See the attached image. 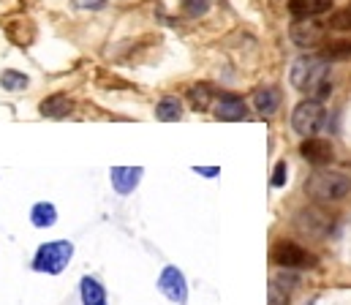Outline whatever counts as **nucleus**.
Returning <instances> with one entry per match:
<instances>
[{
  "mask_svg": "<svg viewBox=\"0 0 351 305\" xmlns=\"http://www.w3.org/2000/svg\"><path fill=\"white\" fill-rule=\"evenodd\" d=\"M305 194L316 202H338L346 199L351 194V178L343 172H332V169H319L308 178L305 183Z\"/></svg>",
  "mask_w": 351,
  "mask_h": 305,
  "instance_id": "f257e3e1",
  "label": "nucleus"
},
{
  "mask_svg": "<svg viewBox=\"0 0 351 305\" xmlns=\"http://www.w3.org/2000/svg\"><path fill=\"white\" fill-rule=\"evenodd\" d=\"M327 77V60L322 55H305L291 66V85L302 93H313Z\"/></svg>",
  "mask_w": 351,
  "mask_h": 305,
  "instance_id": "f03ea898",
  "label": "nucleus"
},
{
  "mask_svg": "<svg viewBox=\"0 0 351 305\" xmlns=\"http://www.w3.org/2000/svg\"><path fill=\"white\" fill-rule=\"evenodd\" d=\"M74 256V245L69 240H52V243H44L38 251H36V259H33V267L38 273H49V276H58L66 270V265L71 262Z\"/></svg>",
  "mask_w": 351,
  "mask_h": 305,
  "instance_id": "7ed1b4c3",
  "label": "nucleus"
},
{
  "mask_svg": "<svg viewBox=\"0 0 351 305\" xmlns=\"http://www.w3.org/2000/svg\"><path fill=\"white\" fill-rule=\"evenodd\" d=\"M272 262L280 265V267H286V270H311V267L319 265V259H316L311 251H305L302 245H297V243H291V240L275 243V248H272Z\"/></svg>",
  "mask_w": 351,
  "mask_h": 305,
  "instance_id": "20e7f679",
  "label": "nucleus"
},
{
  "mask_svg": "<svg viewBox=\"0 0 351 305\" xmlns=\"http://www.w3.org/2000/svg\"><path fill=\"white\" fill-rule=\"evenodd\" d=\"M291 125L300 136H313L322 125H324V106L316 99H308V101L297 103L294 112H291Z\"/></svg>",
  "mask_w": 351,
  "mask_h": 305,
  "instance_id": "39448f33",
  "label": "nucleus"
},
{
  "mask_svg": "<svg viewBox=\"0 0 351 305\" xmlns=\"http://www.w3.org/2000/svg\"><path fill=\"white\" fill-rule=\"evenodd\" d=\"M294 226H297L302 234H308V237H327L330 229H332V215H330L324 207L311 204V207H302V210L297 212Z\"/></svg>",
  "mask_w": 351,
  "mask_h": 305,
  "instance_id": "423d86ee",
  "label": "nucleus"
},
{
  "mask_svg": "<svg viewBox=\"0 0 351 305\" xmlns=\"http://www.w3.org/2000/svg\"><path fill=\"white\" fill-rule=\"evenodd\" d=\"M300 156L313 164V167H327L335 158V147L330 145V139L322 136H305V142L300 145Z\"/></svg>",
  "mask_w": 351,
  "mask_h": 305,
  "instance_id": "0eeeda50",
  "label": "nucleus"
},
{
  "mask_svg": "<svg viewBox=\"0 0 351 305\" xmlns=\"http://www.w3.org/2000/svg\"><path fill=\"white\" fill-rule=\"evenodd\" d=\"M158 289L164 292L167 300L182 305L188 300V284H185V276L177 270V267H164L161 278H158Z\"/></svg>",
  "mask_w": 351,
  "mask_h": 305,
  "instance_id": "6e6552de",
  "label": "nucleus"
},
{
  "mask_svg": "<svg viewBox=\"0 0 351 305\" xmlns=\"http://www.w3.org/2000/svg\"><path fill=\"white\" fill-rule=\"evenodd\" d=\"M322 33H324L322 25L313 22V19H297L291 25V41L297 47H302V49H311V47L322 44Z\"/></svg>",
  "mask_w": 351,
  "mask_h": 305,
  "instance_id": "1a4fd4ad",
  "label": "nucleus"
},
{
  "mask_svg": "<svg viewBox=\"0 0 351 305\" xmlns=\"http://www.w3.org/2000/svg\"><path fill=\"white\" fill-rule=\"evenodd\" d=\"M109 178H112V186L117 194H131L142 180V167H114L109 172Z\"/></svg>",
  "mask_w": 351,
  "mask_h": 305,
  "instance_id": "9d476101",
  "label": "nucleus"
},
{
  "mask_svg": "<svg viewBox=\"0 0 351 305\" xmlns=\"http://www.w3.org/2000/svg\"><path fill=\"white\" fill-rule=\"evenodd\" d=\"M245 114H248V106L240 96H221V101L215 106V117L218 120L234 123V120H245Z\"/></svg>",
  "mask_w": 351,
  "mask_h": 305,
  "instance_id": "9b49d317",
  "label": "nucleus"
},
{
  "mask_svg": "<svg viewBox=\"0 0 351 305\" xmlns=\"http://www.w3.org/2000/svg\"><path fill=\"white\" fill-rule=\"evenodd\" d=\"M332 8V0H289V11L297 19H313L319 14H327Z\"/></svg>",
  "mask_w": 351,
  "mask_h": 305,
  "instance_id": "f8f14e48",
  "label": "nucleus"
},
{
  "mask_svg": "<svg viewBox=\"0 0 351 305\" xmlns=\"http://www.w3.org/2000/svg\"><path fill=\"white\" fill-rule=\"evenodd\" d=\"M71 109H74V101L66 93H55L41 101V114H47V117H69Z\"/></svg>",
  "mask_w": 351,
  "mask_h": 305,
  "instance_id": "ddd939ff",
  "label": "nucleus"
},
{
  "mask_svg": "<svg viewBox=\"0 0 351 305\" xmlns=\"http://www.w3.org/2000/svg\"><path fill=\"white\" fill-rule=\"evenodd\" d=\"M30 221H33V226H38V229L55 226V221H58V210H55V204L36 202L33 204V210H30Z\"/></svg>",
  "mask_w": 351,
  "mask_h": 305,
  "instance_id": "4468645a",
  "label": "nucleus"
},
{
  "mask_svg": "<svg viewBox=\"0 0 351 305\" xmlns=\"http://www.w3.org/2000/svg\"><path fill=\"white\" fill-rule=\"evenodd\" d=\"M80 289H82V305H106V292L95 278L85 276Z\"/></svg>",
  "mask_w": 351,
  "mask_h": 305,
  "instance_id": "2eb2a0df",
  "label": "nucleus"
},
{
  "mask_svg": "<svg viewBox=\"0 0 351 305\" xmlns=\"http://www.w3.org/2000/svg\"><path fill=\"white\" fill-rule=\"evenodd\" d=\"M278 103H280V96L272 88H262V90L254 93V106H256L259 114H272L278 109Z\"/></svg>",
  "mask_w": 351,
  "mask_h": 305,
  "instance_id": "dca6fc26",
  "label": "nucleus"
},
{
  "mask_svg": "<svg viewBox=\"0 0 351 305\" xmlns=\"http://www.w3.org/2000/svg\"><path fill=\"white\" fill-rule=\"evenodd\" d=\"M180 114H182V103L177 101L175 96L161 99L158 106H156V117H158V120H164V123H177V120H180Z\"/></svg>",
  "mask_w": 351,
  "mask_h": 305,
  "instance_id": "f3484780",
  "label": "nucleus"
},
{
  "mask_svg": "<svg viewBox=\"0 0 351 305\" xmlns=\"http://www.w3.org/2000/svg\"><path fill=\"white\" fill-rule=\"evenodd\" d=\"M322 58H324L327 63H335V60H351V41H343V38L330 41V44L324 47Z\"/></svg>",
  "mask_w": 351,
  "mask_h": 305,
  "instance_id": "a211bd4d",
  "label": "nucleus"
},
{
  "mask_svg": "<svg viewBox=\"0 0 351 305\" xmlns=\"http://www.w3.org/2000/svg\"><path fill=\"white\" fill-rule=\"evenodd\" d=\"M188 101L193 109H210V103H213V88L210 85H193L191 90H188Z\"/></svg>",
  "mask_w": 351,
  "mask_h": 305,
  "instance_id": "6ab92c4d",
  "label": "nucleus"
},
{
  "mask_svg": "<svg viewBox=\"0 0 351 305\" xmlns=\"http://www.w3.org/2000/svg\"><path fill=\"white\" fill-rule=\"evenodd\" d=\"M0 85H3L5 90H25V88H27V77H25L22 71H14V69H8V71H3V77H0Z\"/></svg>",
  "mask_w": 351,
  "mask_h": 305,
  "instance_id": "aec40b11",
  "label": "nucleus"
},
{
  "mask_svg": "<svg viewBox=\"0 0 351 305\" xmlns=\"http://www.w3.org/2000/svg\"><path fill=\"white\" fill-rule=\"evenodd\" d=\"M330 27L332 30H351V11L349 8H341V11H335V14H330Z\"/></svg>",
  "mask_w": 351,
  "mask_h": 305,
  "instance_id": "412c9836",
  "label": "nucleus"
},
{
  "mask_svg": "<svg viewBox=\"0 0 351 305\" xmlns=\"http://www.w3.org/2000/svg\"><path fill=\"white\" fill-rule=\"evenodd\" d=\"M207 8H210V0H182V11L188 16H202L207 14Z\"/></svg>",
  "mask_w": 351,
  "mask_h": 305,
  "instance_id": "4be33fe9",
  "label": "nucleus"
},
{
  "mask_svg": "<svg viewBox=\"0 0 351 305\" xmlns=\"http://www.w3.org/2000/svg\"><path fill=\"white\" fill-rule=\"evenodd\" d=\"M269 305H289V289H283L278 281L269 284Z\"/></svg>",
  "mask_w": 351,
  "mask_h": 305,
  "instance_id": "5701e85b",
  "label": "nucleus"
},
{
  "mask_svg": "<svg viewBox=\"0 0 351 305\" xmlns=\"http://www.w3.org/2000/svg\"><path fill=\"white\" fill-rule=\"evenodd\" d=\"M286 175H289L286 161H278L275 169H272V186H275V188H283V186H286Z\"/></svg>",
  "mask_w": 351,
  "mask_h": 305,
  "instance_id": "b1692460",
  "label": "nucleus"
},
{
  "mask_svg": "<svg viewBox=\"0 0 351 305\" xmlns=\"http://www.w3.org/2000/svg\"><path fill=\"white\" fill-rule=\"evenodd\" d=\"M330 93H332V82H330V80H324V82H322V85H319V88H316L311 96H313L316 101H324Z\"/></svg>",
  "mask_w": 351,
  "mask_h": 305,
  "instance_id": "393cba45",
  "label": "nucleus"
},
{
  "mask_svg": "<svg viewBox=\"0 0 351 305\" xmlns=\"http://www.w3.org/2000/svg\"><path fill=\"white\" fill-rule=\"evenodd\" d=\"M77 8H90V11H101L106 5V0H74Z\"/></svg>",
  "mask_w": 351,
  "mask_h": 305,
  "instance_id": "a878e982",
  "label": "nucleus"
},
{
  "mask_svg": "<svg viewBox=\"0 0 351 305\" xmlns=\"http://www.w3.org/2000/svg\"><path fill=\"white\" fill-rule=\"evenodd\" d=\"M196 172H202V175H210V178H213L218 169H199V167H196Z\"/></svg>",
  "mask_w": 351,
  "mask_h": 305,
  "instance_id": "bb28decb",
  "label": "nucleus"
}]
</instances>
